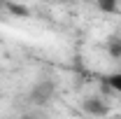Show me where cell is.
Listing matches in <instances>:
<instances>
[{
	"label": "cell",
	"instance_id": "1",
	"mask_svg": "<svg viewBox=\"0 0 121 119\" xmlns=\"http://www.w3.org/2000/svg\"><path fill=\"white\" fill-rule=\"evenodd\" d=\"M51 96H54V82H37L33 91H30V101L33 103H47V101H51Z\"/></svg>",
	"mask_w": 121,
	"mask_h": 119
},
{
	"label": "cell",
	"instance_id": "5",
	"mask_svg": "<svg viewBox=\"0 0 121 119\" xmlns=\"http://www.w3.org/2000/svg\"><path fill=\"white\" fill-rule=\"evenodd\" d=\"M109 54L112 56H121V40H112L109 42Z\"/></svg>",
	"mask_w": 121,
	"mask_h": 119
},
{
	"label": "cell",
	"instance_id": "3",
	"mask_svg": "<svg viewBox=\"0 0 121 119\" xmlns=\"http://www.w3.org/2000/svg\"><path fill=\"white\" fill-rule=\"evenodd\" d=\"M107 84H109V87H112V89H114V91L121 96V73L109 75V77H107Z\"/></svg>",
	"mask_w": 121,
	"mask_h": 119
},
{
	"label": "cell",
	"instance_id": "2",
	"mask_svg": "<svg viewBox=\"0 0 121 119\" xmlns=\"http://www.w3.org/2000/svg\"><path fill=\"white\" fill-rule=\"evenodd\" d=\"M84 110H86V112H91V114H107V105L100 103V101H95V98L84 101Z\"/></svg>",
	"mask_w": 121,
	"mask_h": 119
},
{
	"label": "cell",
	"instance_id": "4",
	"mask_svg": "<svg viewBox=\"0 0 121 119\" xmlns=\"http://www.w3.org/2000/svg\"><path fill=\"white\" fill-rule=\"evenodd\" d=\"M98 5H100L105 12H114V9H117V0H98Z\"/></svg>",
	"mask_w": 121,
	"mask_h": 119
}]
</instances>
